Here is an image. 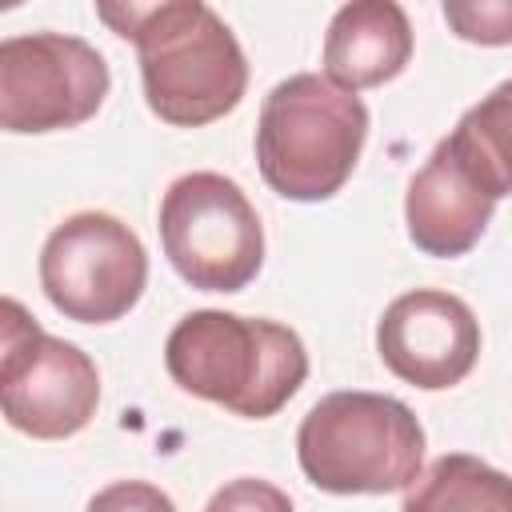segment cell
Listing matches in <instances>:
<instances>
[{"instance_id": "1", "label": "cell", "mask_w": 512, "mask_h": 512, "mask_svg": "<svg viewBox=\"0 0 512 512\" xmlns=\"http://www.w3.org/2000/svg\"><path fill=\"white\" fill-rule=\"evenodd\" d=\"M96 16L132 40L148 108L176 128L228 116L248 92V60L232 28L200 0L100 4Z\"/></svg>"}, {"instance_id": "2", "label": "cell", "mask_w": 512, "mask_h": 512, "mask_svg": "<svg viewBox=\"0 0 512 512\" xmlns=\"http://www.w3.org/2000/svg\"><path fill=\"white\" fill-rule=\"evenodd\" d=\"M168 376L236 416H276L308 376L304 340L260 316H236L220 308L188 312L164 340Z\"/></svg>"}, {"instance_id": "3", "label": "cell", "mask_w": 512, "mask_h": 512, "mask_svg": "<svg viewBox=\"0 0 512 512\" xmlns=\"http://www.w3.org/2000/svg\"><path fill=\"white\" fill-rule=\"evenodd\" d=\"M364 140V100L320 72H296L264 96L256 120V164L276 196L312 204L344 188Z\"/></svg>"}, {"instance_id": "4", "label": "cell", "mask_w": 512, "mask_h": 512, "mask_svg": "<svg viewBox=\"0 0 512 512\" xmlns=\"http://www.w3.org/2000/svg\"><path fill=\"white\" fill-rule=\"evenodd\" d=\"M300 472L332 496L412 488L424 464V428L408 404L380 392H328L296 432Z\"/></svg>"}, {"instance_id": "5", "label": "cell", "mask_w": 512, "mask_h": 512, "mask_svg": "<svg viewBox=\"0 0 512 512\" xmlns=\"http://www.w3.org/2000/svg\"><path fill=\"white\" fill-rule=\"evenodd\" d=\"M168 264L200 292H240L264 264V228L244 188L220 172H188L160 200Z\"/></svg>"}, {"instance_id": "6", "label": "cell", "mask_w": 512, "mask_h": 512, "mask_svg": "<svg viewBox=\"0 0 512 512\" xmlns=\"http://www.w3.org/2000/svg\"><path fill=\"white\" fill-rule=\"evenodd\" d=\"M100 404V376L88 352L48 336L12 296L4 300L0 408L4 420L36 440H64L88 428Z\"/></svg>"}, {"instance_id": "7", "label": "cell", "mask_w": 512, "mask_h": 512, "mask_svg": "<svg viewBox=\"0 0 512 512\" xmlns=\"http://www.w3.org/2000/svg\"><path fill=\"white\" fill-rule=\"evenodd\" d=\"M148 284L140 236L108 212H76L52 228L40 252L48 304L80 324H112L136 308Z\"/></svg>"}, {"instance_id": "8", "label": "cell", "mask_w": 512, "mask_h": 512, "mask_svg": "<svg viewBox=\"0 0 512 512\" xmlns=\"http://www.w3.org/2000/svg\"><path fill=\"white\" fill-rule=\"evenodd\" d=\"M104 56L64 32H28L0 44V124L4 132L40 136L76 128L108 96Z\"/></svg>"}, {"instance_id": "9", "label": "cell", "mask_w": 512, "mask_h": 512, "mask_svg": "<svg viewBox=\"0 0 512 512\" xmlns=\"http://www.w3.org/2000/svg\"><path fill=\"white\" fill-rule=\"evenodd\" d=\"M376 352L384 368L404 384L440 392L476 368L480 324L460 296L440 288H412L384 308L376 324Z\"/></svg>"}, {"instance_id": "10", "label": "cell", "mask_w": 512, "mask_h": 512, "mask_svg": "<svg viewBox=\"0 0 512 512\" xmlns=\"http://www.w3.org/2000/svg\"><path fill=\"white\" fill-rule=\"evenodd\" d=\"M492 212L496 200L480 184H472V176L452 160L444 140L432 148V156L412 176L404 196V220L412 244L440 260L464 256L484 236Z\"/></svg>"}, {"instance_id": "11", "label": "cell", "mask_w": 512, "mask_h": 512, "mask_svg": "<svg viewBox=\"0 0 512 512\" xmlns=\"http://www.w3.org/2000/svg\"><path fill=\"white\" fill-rule=\"evenodd\" d=\"M412 60V24L396 0L344 4L324 36V76L344 88H376L396 80Z\"/></svg>"}, {"instance_id": "12", "label": "cell", "mask_w": 512, "mask_h": 512, "mask_svg": "<svg viewBox=\"0 0 512 512\" xmlns=\"http://www.w3.org/2000/svg\"><path fill=\"white\" fill-rule=\"evenodd\" d=\"M444 148L492 200L512 196V80L472 104L444 136Z\"/></svg>"}, {"instance_id": "13", "label": "cell", "mask_w": 512, "mask_h": 512, "mask_svg": "<svg viewBox=\"0 0 512 512\" xmlns=\"http://www.w3.org/2000/svg\"><path fill=\"white\" fill-rule=\"evenodd\" d=\"M400 512H512V476L468 452H444L404 492Z\"/></svg>"}, {"instance_id": "14", "label": "cell", "mask_w": 512, "mask_h": 512, "mask_svg": "<svg viewBox=\"0 0 512 512\" xmlns=\"http://www.w3.org/2000/svg\"><path fill=\"white\" fill-rule=\"evenodd\" d=\"M444 20L468 44H512V0H444Z\"/></svg>"}, {"instance_id": "15", "label": "cell", "mask_w": 512, "mask_h": 512, "mask_svg": "<svg viewBox=\"0 0 512 512\" xmlns=\"http://www.w3.org/2000/svg\"><path fill=\"white\" fill-rule=\"evenodd\" d=\"M204 512H292V500L268 480L240 476V480H228L224 488H216Z\"/></svg>"}, {"instance_id": "16", "label": "cell", "mask_w": 512, "mask_h": 512, "mask_svg": "<svg viewBox=\"0 0 512 512\" xmlns=\"http://www.w3.org/2000/svg\"><path fill=\"white\" fill-rule=\"evenodd\" d=\"M84 512H176V504L148 480H116L100 488Z\"/></svg>"}]
</instances>
